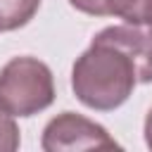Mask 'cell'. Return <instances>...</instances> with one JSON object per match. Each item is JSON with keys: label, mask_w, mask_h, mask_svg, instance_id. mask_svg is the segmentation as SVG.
<instances>
[{"label": "cell", "mask_w": 152, "mask_h": 152, "mask_svg": "<svg viewBox=\"0 0 152 152\" xmlns=\"http://www.w3.org/2000/svg\"><path fill=\"white\" fill-rule=\"evenodd\" d=\"M71 7H76L83 14H93V17H107L104 10V0H69Z\"/></svg>", "instance_id": "ba28073f"}, {"label": "cell", "mask_w": 152, "mask_h": 152, "mask_svg": "<svg viewBox=\"0 0 152 152\" xmlns=\"http://www.w3.org/2000/svg\"><path fill=\"white\" fill-rule=\"evenodd\" d=\"M40 0H0V31L21 28L38 12Z\"/></svg>", "instance_id": "5b68a950"}, {"label": "cell", "mask_w": 152, "mask_h": 152, "mask_svg": "<svg viewBox=\"0 0 152 152\" xmlns=\"http://www.w3.org/2000/svg\"><path fill=\"white\" fill-rule=\"evenodd\" d=\"M95 38L121 48L133 66L138 83H152V24H121L107 26Z\"/></svg>", "instance_id": "277c9868"}, {"label": "cell", "mask_w": 152, "mask_h": 152, "mask_svg": "<svg viewBox=\"0 0 152 152\" xmlns=\"http://www.w3.org/2000/svg\"><path fill=\"white\" fill-rule=\"evenodd\" d=\"M138 83L131 57L100 38H93L90 48L74 62L71 88L78 102L95 112H112L121 107Z\"/></svg>", "instance_id": "6da1fadb"}, {"label": "cell", "mask_w": 152, "mask_h": 152, "mask_svg": "<svg viewBox=\"0 0 152 152\" xmlns=\"http://www.w3.org/2000/svg\"><path fill=\"white\" fill-rule=\"evenodd\" d=\"M55 102V78L45 62L14 57L0 69V107L12 116H33Z\"/></svg>", "instance_id": "7a4b0ae2"}, {"label": "cell", "mask_w": 152, "mask_h": 152, "mask_svg": "<svg viewBox=\"0 0 152 152\" xmlns=\"http://www.w3.org/2000/svg\"><path fill=\"white\" fill-rule=\"evenodd\" d=\"M19 128L14 124V116L0 107V152H14L19 147Z\"/></svg>", "instance_id": "52a82bcc"}, {"label": "cell", "mask_w": 152, "mask_h": 152, "mask_svg": "<svg viewBox=\"0 0 152 152\" xmlns=\"http://www.w3.org/2000/svg\"><path fill=\"white\" fill-rule=\"evenodd\" d=\"M145 142H147V147L152 150V107H150V112H147V116H145Z\"/></svg>", "instance_id": "9c48e42d"}, {"label": "cell", "mask_w": 152, "mask_h": 152, "mask_svg": "<svg viewBox=\"0 0 152 152\" xmlns=\"http://www.w3.org/2000/svg\"><path fill=\"white\" fill-rule=\"evenodd\" d=\"M104 10L126 24H152V0H104Z\"/></svg>", "instance_id": "8992f818"}, {"label": "cell", "mask_w": 152, "mask_h": 152, "mask_svg": "<svg viewBox=\"0 0 152 152\" xmlns=\"http://www.w3.org/2000/svg\"><path fill=\"white\" fill-rule=\"evenodd\" d=\"M40 147L45 152H76V150H119L121 145L107 133L104 126L76 114L62 112L43 128Z\"/></svg>", "instance_id": "3957f363"}]
</instances>
